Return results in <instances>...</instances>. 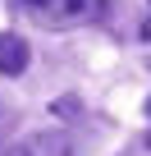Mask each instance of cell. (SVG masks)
Instances as JSON below:
<instances>
[{
  "label": "cell",
  "instance_id": "obj_6",
  "mask_svg": "<svg viewBox=\"0 0 151 156\" xmlns=\"http://www.w3.org/2000/svg\"><path fill=\"white\" fill-rule=\"evenodd\" d=\"M146 147H151V133H146Z\"/></svg>",
  "mask_w": 151,
  "mask_h": 156
},
{
  "label": "cell",
  "instance_id": "obj_3",
  "mask_svg": "<svg viewBox=\"0 0 151 156\" xmlns=\"http://www.w3.org/2000/svg\"><path fill=\"white\" fill-rule=\"evenodd\" d=\"M28 60H32V51L19 32H0V78H19L28 69Z\"/></svg>",
  "mask_w": 151,
  "mask_h": 156
},
{
  "label": "cell",
  "instance_id": "obj_5",
  "mask_svg": "<svg viewBox=\"0 0 151 156\" xmlns=\"http://www.w3.org/2000/svg\"><path fill=\"white\" fill-rule=\"evenodd\" d=\"M146 41H151V23H146Z\"/></svg>",
  "mask_w": 151,
  "mask_h": 156
},
{
  "label": "cell",
  "instance_id": "obj_4",
  "mask_svg": "<svg viewBox=\"0 0 151 156\" xmlns=\"http://www.w3.org/2000/svg\"><path fill=\"white\" fill-rule=\"evenodd\" d=\"M146 115H151V97H146Z\"/></svg>",
  "mask_w": 151,
  "mask_h": 156
},
{
  "label": "cell",
  "instance_id": "obj_2",
  "mask_svg": "<svg viewBox=\"0 0 151 156\" xmlns=\"http://www.w3.org/2000/svg\"><path fill=\"white\" fill-rule=\"evenodd\" d=\"M5 156H73V142H69L64 129H32V133H23Z\"/></svg>",
  "mask_w": 151,
  "mask_h": 156
},
{
  "label": "cell",
  "instance_id": "obj_1",
  "mask_svg": "<svg viewBox=\"0 0 151 156\" xmlns=\"http://www.w3.org/2000/svg\"><path fill=\"white\" fill-rule=\"evenodd\" d=\"M23 9L41 28H78L105 14V0H23Z\"/></svg>",
  "mask_w": 151,
  "mask_h": 156
}]
</instances>
